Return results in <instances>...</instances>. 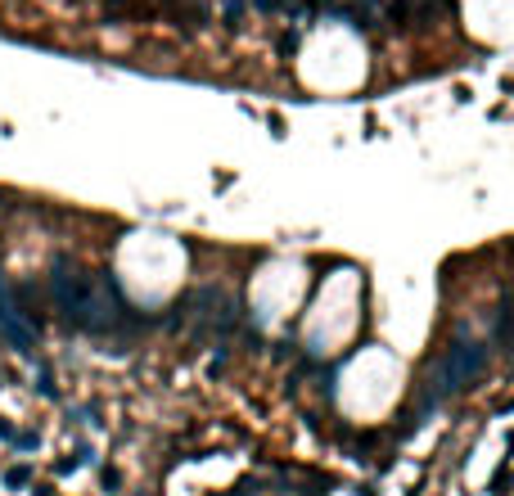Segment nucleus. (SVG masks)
<instances>
[{
	"instance_id": "obj_1",
	"label": "nucleus",
	"mask_w": 514,
	"mask_h": 496,
	"mask_svg": "<svg viewBox=\"0 0 514 496\" xmlns=\"http://www.w3.org/2000/svg\"><path fill=\"white\" fill-rule=\"evenodd\" d=\"M28 478H32V469H28V465H14V469L5 474V483H9V487H23Z\"/></svg>"
}]
</instances>
